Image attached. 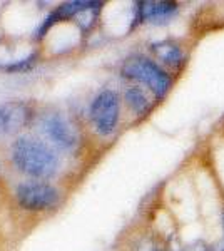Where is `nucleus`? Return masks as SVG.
<instances>
[{"label":"nucleus","instance_id":"f257e3e1","mask_svg":"<svg viewBox=\"0 0 224 251\" xmlns=\"http://www.w3.org/2000/svg\"><path fill=\"white\" fill-rule=\"evenodd\" d=\"M12 163L20 173L32 177H50L59 168V159L49 146L37 139L20 137L12 146Z\"/></svg>","mask_w":224,"mask_h":251},{"label":"nucleus","instance_id":"f03ea898","mask_svg":"<svg viewBox=\"0 0 224 251\" xmlns=\"http://www.w3.org/2000/svg\"><path fill=\"white\" fill-rule=\"evenodd\" d=\"M122 74L129 79H136L139 82L146 84L156 97L162 99L169 92L173 80L156 62L146 57H132L122 67Z\"/></svg>","mask_w":224,"mask_h":251},{"label":"nucleus","instance_id":"7ed1b4c3","mask_svg":"<svg viewBox=\"0 0 224 251\" xmlns=\"http://www.w3.org/2000/svg\"><path fill=\"white\" fill-rule=\"evenodd\" d=\"M91 121L100 136H111L119 123V97L114 91L99 92L91 104Z\"/></svg>","mask_w":224,"mask_h":251},{"label":"nucleus","instance_id":"20e7f679","mask_svg":"<svg viewBox=\"0 0 224 251\" xmlns=\"http://www.w3.org/2000/svg\"><path fill=\"white\" fill-rule=\"evenodd\" d=\"M59 191L52 184L44 181H25L15 188V198L19 204L30 211H44L59 201Z\"/></svg>","mask_w":224,"mask_h":251},{"label":"nucleus","instance_id":"39448f33","mask_svg":"<svg viewBox=\"0 0 224 251\" xmlns=\"http://www.w3.org/2000/svg\"><path fill=\"white\" fill-rule=\"evenodd\" d=\"M42 131L60 149L72 151L79 144V132H77V129L59 112H52V114L44 116Z\"/></svg>","mask_w":224,"mask_h":251},{"label":"nucleus","instance_id":"423d86ee","mask_svg":"<svg viewBox=\"0 0 224 251\" xmlns=\"http://www.w3.org/2000/svg\"><path fill=\"white\" fill-rule=\"evenodd\" d=\"M30 116V107L22 100H14L0 106V139L25 127Z\"/></svg>","mask_w":224,"mask_h":251},{"label":"nucleus","instance_id":"0eeeda50","mask_svg":"<svg viewBox=\"0 0 224 251\" xmlns=\"http://www.w3.org/2000/svg\"><path fill=\"white\" fill-rule=\"evenodd\" d=\"M177 12L174 2H141L139 3V19L149 22H164L169 20Z\"/></svg>","mask_w":224,"mask_h":251},{"label":"nucleus","instance_id":"6e6552de","mask_svg":"<svg viewBox=\"0 0 224 251\" xmlns=\"http://www.w3.org/2000/svg\"><path fill=\"white\" fill-rule=\"evenodd\" d=\"M150 50L156 54L157 59H161L164 64L173 67H177L184 62V54H182L181 47L174 42H169V40H164V42H157L150 46Z\"/></svg>","mask_w":224,"mask_h":251},{"label":"nucleus","instance_id":"1a4fd4ad","mask_svg":"<svg viewBox=\"0 0 224 251\" xmlns=\"http://www.w3.org/2000/svg\"><path fill=\"white\" fill-rule=\"evenodd\" d=\"M125 100L136 114H148L150 111V100L141 87H129L125 91Z\"/></svg>","mask_w":224,"mask_h":251},{"label":"nucleus","instance_id":"9d476101","mask_svg":"<svg viewBox=\"0 0 224 251\" xmlns=\"http://www.w3.org/2000/svg\"><path fill=\"white\" fill-rule=\"evenodd\" d=\"M35 59H37V55H35V54H30V55H28V57L22 59V60H19V62L10 64V66H7L5 69H7V71H10V72H17V71L20 72V71H25V69H28V67L34 66Z\"/></svg>","mask_w":224,"mask_h":251}]
</instances>
